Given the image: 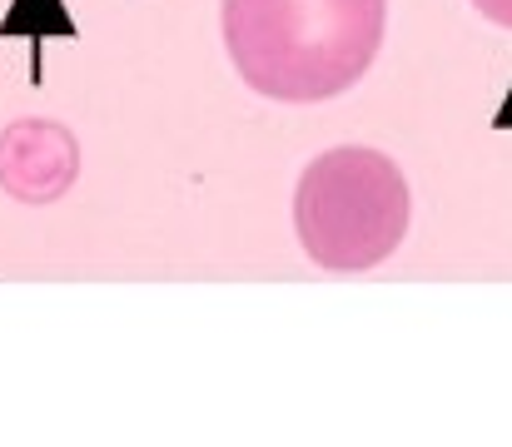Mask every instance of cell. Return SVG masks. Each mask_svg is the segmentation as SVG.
<instances>
[{"instance_id": "1", "label": "cell", "mask_w": 512, "mask_h": 447, "mask_svg": "<svg viewBox=\"0 0 512 447\" xmlns=\"http://www.w3.org/2000/svg\"><path fill=\"white\" fill-rule=\"evenodd\" d=\"M388 0H224L219 25L239 80L284 105L353 90L383 45Z\"/></svg>"}, {"instance_id": "2", "label": "cell", "mask_w": 512, "mask_h": 447, "mask_svg": "<svg viewBox=\"0 0 512 447\" xmlns=\"http://www.w3.org/2000/svg\"><path fill=\"white\" fill-rule=\"evenodd\" d=\"M294 229L319 269L363 274L383 264L408 234V179L378 149H324L299 174Z\"/></svg>"}, {"instance_id": "3", "label": "cell", "mask_w": 512, "mask_h": 447, "mask_svg": "<svg viewBox=\"0 0 512 447\" xmlns=\"http://www.w3.org/2000/svg\"><path fill=\"white\" fill-rule=\"evenodd\" d=\"M473 5H478L493 25H508V30H512V0H473Z\"/></svg>"}]
</instances>
